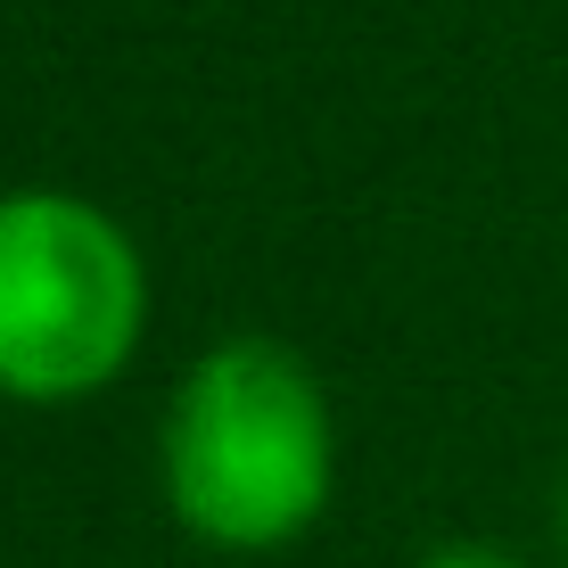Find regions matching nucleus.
<instances>
[{"label":"nucleus","instance_id":"3","mask_svg":"<svg viewBox=\"0 0 568 568\" xmlns=\"http://www.w3.org/2000/svg\"><path fill=\"white\" fill-rule=\"evenodd\" d=\"M420 568H527V560L495 552V544H445V552H428Z\"/></svg>","mask_w":568,"mask_h":568},{"label":"nucleus","instance_id":"1","mask_svg":"<svg viewBox=\"0 0 568 568\" xmlns=\"http://www.w3.org/2000/svg\"><path fill=\"white\" fill-rule=\"evenodd\" d=\"M165 511L214 552H281L329 511L338 428L322 379L281 338H223L173 379L156 420Z\"/></svg>","mask_w":568,"mask_h":568},{"label":"nucleus","instance_id":"2","mask_svg":"<svg viewBox=\"0 0 568 568\" xmlns=\"http://www.w3.org/2000/svg\"><path fill=\"white\" fill-rule=\"evenodd\" d=\"M149 329V264L108 206L74 190H0V396L83 404Z\"/></svg>","mask_w":568,"mask_h":568}]
</instances>
